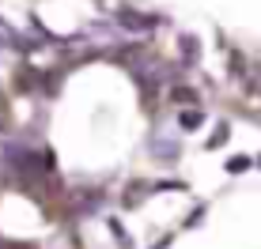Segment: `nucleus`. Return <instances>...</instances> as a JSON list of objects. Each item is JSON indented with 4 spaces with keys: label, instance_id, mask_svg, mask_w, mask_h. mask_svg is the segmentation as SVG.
Wrapping results in <instances>:
<instances>
[{
    "label": "nucleus",
    "instance_id": "nucleus-9",
    "mask_svg": "<svg viewBox=\"0 0 261 249\" xmlns=\"http://www.w3.org/2000/svg\"><path fill=\"white\" fill-rule=\"evenodd\" d=\"M227 140H231V124H227V121H216V124H212V136L204 140V151H216V147H223Z\"/></svg>",
    "mask_w": 261,
    "mask_h": 249
},
{
    "label": "nucleus",
    "instance_id": "nucleus-8",
    "mask_svg": "<svg viewBox=\"0 0 261 249\" xmlns=\"http://www.w3.org/2000/svg\"><path fill=\"white\" fill-rule=\"evenodd\" d=\"M254 166H257V159H254V155H231V159H223V174H231V177L250 174Z\"/></svg>",
    "mask_w": 261,
    "mask_h": 249
},
{
    "label": "nucleus",
    "instance_id": "nucleus-3",
    "mask_svg": "<svg viewBox=\"0 0 261 249\" xmlns=\"http://www.w3.org/2000/svg\"><path fill=\"white\" fill-rule=\"evenodd\" d=\"M151 197H155V181H144V177H129V181H125V189L118 193V200H121L125 211L144 208Z\"/></svg>",
    "mask_w": 261,
    "mask_h": 249
},
{
    "label": "nucleus",
    "instance_id": "nucleus-12",
    "mask_svg": "<svg viewBox=\"0 0 261 249\" xmlns=\"http://www.w3.org/2000/svg\"><path fill=\"white\" fill-rule=\"evenodd\" d=\"M0 249H42V245H34V242H12V238L0 234Z\"/></svg>",
    "mask_w": 261,
    "mask_h": 249
},
{
    "label": "nucleus",
    "instance_id": "nucleus-4",
    "mask_svg": "<svg viewBox=\"0 0 261 249\" xmlns=\"http://www.w3.org/2000/svg\"><path fill=\"white\" fill-rule=\"evenodd\" d=\"M167 102L182 106V110H193V106H201V95H197L193 87H186V83H170L167 87Z\"/></svg>",
    "mask_w": 261,
    "mask_h": 249
},
{
    "label": "nucleus",
    "instance_id": "nucleus-1",
    "mask_svg": "<svg viewBox=\"0 0 261 249\" xmlns=\"http://www.w3.org/2000/svg\"><path fill=\"white\" fill-rule=\"evenodd\" d=\"M148 155L155 159L159 166H178V163H182V136H178V132L151 129V136H148Z\"/></svg>",
    "mask_w": 261,
    "mask_h": 249
},
{
    "label": "nucleus",
    "instance_id": "nucleus-14",
    "mask_svg": "<svg viewBox=\"0 0 261 249\" xmlns=\"http://www.w3.org/2000/svg\"><path fill=\"white\" fill-rule=\"evenodd\" d=\"M257 166H261V155H257Z\"/></svg>",
    "mask_w": 261,
    "mask_h": 249
},
{
    "label": "nucleus",
    "instance_id": "nucleus-6",
    "mask_svg": "<svg viewBox=\"0 0 261 249\" xmlns=\"http://www.w3.org/2000/svg\"><path fill=\"white\" fill-rule=\"evenodd\" d=\"M102 227H106V234L118 242V249H133V238H129V230H125V223L118 215H102Z\"/></svg>",
    "mask_w": 261,
    "mask_h": 249
},
{
    "label": "nucleus",
    "instance_id": "nucleus-7",
    "mask_svg": "<svg viewBox=\"0 0 261 249\" xmlns=\"http://www.w3.org/2000/svg\"><path fill=\"white\" fill-rule=\"evenodd\" d=\"M204 121H208V113H204L201 106H193V110H182V113H178V129H182V132H201Z\"/></svg>",
    "mask_w": 261,
    "mask_h": 249
},
{
    "label": "nucleus",
    "instance_id": "nucleus-10",
    "mask_svg": "<svg viewBox=\"0 0 261 249\" xmlns=\"http://www.w3.org/2000/svg\"><path fill=\"white\" fill-rule=\"evenodd\" d=\"M204 215H208V204H193V208L186 211V219H182V230L201 227V223H204Z\"/></svg>",
    "mask_w": 261,
    "mask_h": 249
},
{
    "label": "nucleus",
    "instance_id": "nucleus-2",
    "mask_svg": "<svg viewBox=\"0 0 261 249\" xmlns=\"http://www.w3.org/2000/svg\"><path fill=\"white\" fill-rule=\"evenodd\" d=\"M114 23H118L121 34H137V38H144V34H151L159 23H163V15H148V12H137V8L121 4V8H114Z\"/></svg>",
    "mask_w": 261,
    "mask_h": 249
},
{
    "label": "nucleus",
    "instance_id": "nucleus-11",
    "mask_svg": "<svg viewBox=\"0 0 261 249\" xmlns=\"http://www.w3.org/2000/svg\"><path fill=\"white\" fill-rule=\"evenodd\" d=\"M159 193H190V185H186L182 177H159L155 181V197Z\"/></svg>",
    "mask_w": 261,
    "mask_h": 249
},
{
    "label": "nucleus",
    "instance_id": "nucleus-13",
    "mask_svg": "<svg viewBox=\"0 0 261 249\" xmlns=\"http://www.w3.org/2000/svg\"><path fill=\"white\" fill-rule=\"evenodd\" d=\"M170 242H174V234H167V238H155L148 249H170Z\"/></svg>",
    "mask_w": 261,
    "mask_h": 249
},
{
    "label": "nucleus",
    "instance_id": "nucleus-5",
    "mask_svg": "<svg viewBox=\"0 0 261 249\" xmlns=\"http://www.w3.org/2000/svg\"><path fill=\"white\" fill-rule=\"evenodd\" d=\"M178 53H182V68H197V60H201L197 34H178Z\"/></svg>",
    "mask_w": 261,
    "mask_h": 249
}]
</instances>
